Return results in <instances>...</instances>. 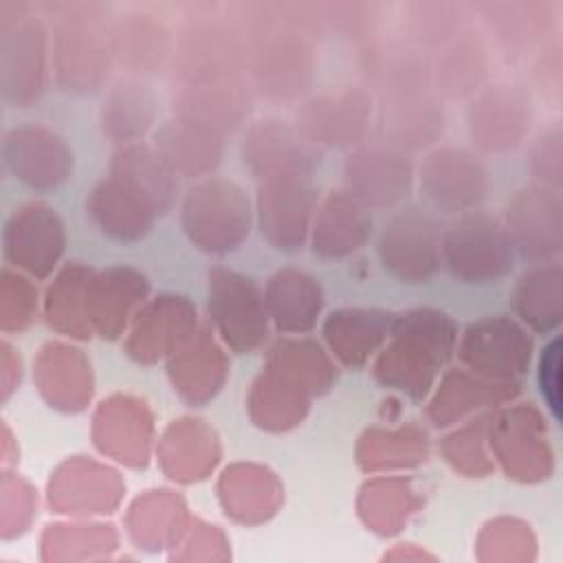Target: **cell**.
Here are the masks:
<instances>
[{
    "label": "cell",
    "mask_w": 563,
    "mask_h": 563,
    "mask_svg": "<svg viewBox=\"0 0 563 563\" xmlns=\"http://www.w3.org/2000/svg\"><path fill=\"white\" fill-rule=\"evenodd\" d=\"M310 154L299 143V136L284 125V121H262L249 136V161L253 167L268 169L273 165H288L301 169L310 163Z\"/></svg>",
    "instance_id": "5b68a950"
},
{
    "label": "cell",
    "mask_w": 563,
    "mask_h": 563,
    "mask_svg": "<svg viewBox=\"0 0 563 563\" xmlns=\"http://www.w3.org/2000/svg\"><path fill=\"white\" fill-rule=\"evenodd\" d=\"M369 101L363 92L354 90L347 95H334V97H319L303 110L301 123L306 134L312 139H323L332 143L334 134V121H341V128L347 136V141H356L365 128Z\"/></svg>",
    "instance_id": "277c9868"
},
{
    "label": "cell",
    "mask_w": 563,
    "mask_h": 563,
    "mask_svg": "<svg viewBox=\"0 0 563 563\" xmlns=\"http://www.w3.org/2000/svg\"><path fill=\"white\" fill-rule=\"evenodd\" d=\"M350 185L365 202L391 205L409 189V163L389 147H361L345 165Z\"/></svg>",
    "instance_id": "7a4b0ae2"
},
{
    "label": "cell",
    "mask_w": 563,
    "mask_h": 563,
    "mask_svg": "<svg viewBox=\"0 0 563 563\" xmlns=\"http://www.w3.org/2000/svg\"><path fill=\"white\" fill-rule=\"evenodd\" d=\"M497 240H501L499 227L482 216H468L455 222L446 235V257L453 273L468 279L499 275L504 264L490 257V251L482 249Z\"/></svg>",
    "instance_id": "3957f363"
},
{
    "label": "cell",
    "mask_w": 563,
    "mask_h": 563,
    "mask_svg": "<svg viewBox=\"0 0 563 563\" xmlns=\"http://www.w3.org/2000/svg\"><path fill=\"white\" fill-rule=\"evenodd\" d=\"M438 227L427 216L402 213L385 224L380 238V255L400 277L424 279L433 273L438 257Z\"/></svg>",
    "instance_id": "6da1fadb"
}]
</instances>
